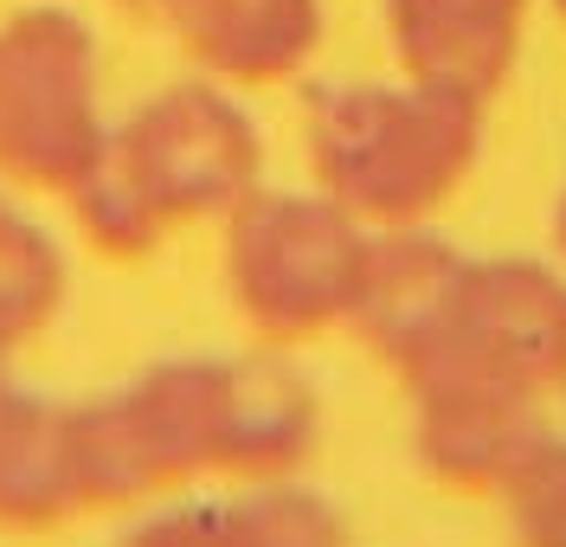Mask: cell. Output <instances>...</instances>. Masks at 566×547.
I'll use <instances>...</instances> for the list:
<instances>
[{"label":"cell","mask_w":566,"mask_h":547,"mask_svg":"<svg viewBox=\"0 0 566 547\" xmlns=\"http://www.w3.org/2000/svg\"><path fill=\"white\" fill-rule=\"evenodd\" d=\"M348 335L406 387L554 400L566 367V271L547 257H470L431 225L380 232Z\"/></svg>","instance_id":"6da1fadb"},{"label":"cell","mask_w":566,"mask_h":547,"mask_svg":"<svg viewBox=\"0 0 566 547\" xmlns=\"http://www.w3.org/2000/svg\"><path fill=\"white\" fill-rule=\"evenodd\" d=\"M483 109L406 72L316 84L303 97L310 187L374 232L431 225L483 161Z\"/></svg>","instance_id":"7a4b0ae2"},{"label":"cell","mask_w":566,"mask_h":547,"mask_svg":"<svg viewBox=\"0 0 566 547\" xmlns=\"http://www.w3.org/2000/svg\"><path fill=\"white\" fill-rule=\"evenodd\" d=\"M374 225L335 207L322 187H258L219 219V277L232 316L251 341L310 348L354 323L367 271H374Z\"/></svg>","instance_id":"3957f363"},{"label":"cell","mask_w":566,"mask_h":547,"mask_svg":"<svg viewBox=\"0 0 566 547\" xmlns=\"http://www.w3.org/2000/svg\"><path fill=\"white\" fill-rule=\"evenodd\" d=\"M264 161V123L245 104V91L187 72L123 109L91 168L123 187L168 245L187 225H219L245 193H258Z\"/></svg>","instance_id":"277c9868"},{"label":"cell","mask_w":566,"mask_h":547,"mask_svg":"<svg viewBox=\"0 0 566 547\" xmlns=\"http://www.w3.org/2000/svg\"><path fill=\"white\" fill-rule=\"evenodd\" d=\"M104 45L65 0L0 13V187L59 200L109 143Z\"/></svg>","instance_id":"5b68a950"},{"label":"cell","mask_w":566,"mask_h":547,"mask_svg":"<svg viewBox=\"0 0 566 547\" xmlns=\"http://www.w3.org/2000/svg\"><path fill=\"white\" fill-rule=\"evenodd\" d=\"M322 444V387L296 348L251 341L219 355V483L303 476Z\"/></svg>","instance_id":"8992f818"},{"label":"cell","mask_w":566,"mask_h":547,"mask_svg":"<svg viewBox=\"0 0 566 547\" xmlns=\"http://www.w3.org/2000/svg\"><path fill=\"white\" fill-rule=\"evenodd\" d=\"M148 13L180 45L187 72L245 97L296 84L328 39V0H155Z\"/></svg>","instance_id":"52a82bcc"},{"label":"cell","mask_w":566,"mask_h":547,"mask_svg":"<svg viewBox=\"0 0 566 547\" xmlns=\"http://www.w3.org/2000/svg\"><path fill=\"white\" fill-rule=\"evenodd\" d=\"M392 72L490 104L528 52L534 0H380Z\"/></svg>","instance_id":"ba28073f"},{"label":"cell","mask_w":566,"mask_h":547,"mask_svg":"<svg viewBox=\"0 0 566 547\" xmlns=\"http://www.w3.org/2000/svg\"><path fill=\"white\" fill-rule=\"evenodd\" d=\"M116 547H348L342 509L303 476L232 483L226 496H161L136 509Z\"/></svg>","instance_id":"9c48e42d"},{"label":"cell","mask_w":566,"mask_h":547,"mask_svg":"<svg viewBox=\"0 0 566 547\" xmlns=\"http://www.w3.org/2000/svg\"><path fill=\"white\" fill-rule=\"evenodd\" d=\"M541 400H509V393H424L412 400V464L451 496H490L515 457L547 432Z\"/></svg>","instance_id":"30bf717a"},{"label":"cell","mask_w":566,"mask_h":547,"mask_svg":"<svg viewBox=\"0 0 566 547\" xmlns=\"http://www.w3.org/2000/svg\"><path fill=\"white\" fill-rule=\"evenodd\" d=\"M84 515L71 457V400H52L0 367V528L45 535Z\"/></svg>","instance_id":"8fae6325"},{"label":"cell","mask_w":566,"mask_h":547,"mask_svg":"<svg viewBox=\"0 0 566 547\" xmlns=\"http://www.w3.org/2000/svg\"><path fill=\"white\" fill-rule=\"evenodd\" d=\"M71 303V252L33 193L0 187V367H13Z\"/></svg>","instance_id":"7c38bea8"},{"label":"cell","mask_w":566,"mask_h":547,"mask_svg":"<svg viewBox=\"0 0 566 547\" xmlns=\"http://www.w3.org/2000/svg\"><path fill=\"white\" fill-rule=\"evenodd\" d=\"M495 509L509 547H566V432H541L502 476Z\"/></svg>","instance_id":"4fadbf2b"},{"label":"cell","mask_w":566,"mask_h":547,"mask_svg":"<svg viewBox=\"0 0 566 547\" xmlns=\"http://www.w3.org/2000/svg\"><path fill=\"white\" fill-rule=\"evenodd\" d=\"M547 239H554V264L566 271V181L554 193V219H547Z\"/></svg>","instance_id":"5bb4252c"},{"label":"cell","mask_w":566,"mask_h":547,"mask_svg":"<svg viewBox=\"0 0 566 547\" xmlns=\"http://www.w3.org/2000/svg\"><path fill=\"white\" fill-rule=\"evenodd\" d=\"M116 7H123V13H148V7H155V0H116Z\"/></svg>","instance_id":"9a60e30c"},{"label":"cell","mask_w":566,"mask_h":547,"mask_svg":"<svg viewBox=\"0 0 566 547\" xmlns=\"http://www.w3.org/2000/svg\"><path fill=\"white\" fill-rule=\"evenodd\" d=\"M547 13H554V20L566 27V0H547Z\"/></svg>","instance_id":"2e32d148"},{"label":"cell","mask_w":566,"mask_h":547,"mask_svg":"<svg viewBox=\"0 0 566 547\" xmlns=\"http://www.w3.org/2000/svg\"><path fill=\"white\" fill-rule=\"evenodd\" d=\"M554 400H560V406H566V367H560V387H554Z\"/></svg>","instance_id":"e0dca14e"}]
</instances>
